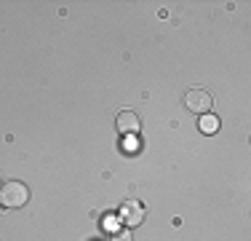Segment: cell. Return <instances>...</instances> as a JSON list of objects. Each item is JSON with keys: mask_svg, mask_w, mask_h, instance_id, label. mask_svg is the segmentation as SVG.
I'll list each match as a JSON object with an SVG mask.
<instances>
[{"mask_svg": "<svg viewBox=\"0 0 251 241\" xmlns=\"http://www.w3.org/2000/svg\"><path fill=\"white\" fill-rule=\"evenodd\" d=\"M142 220H145V207L139 201H134V198H128L121 207V222L126 228H136L142 225Z\"/></svg>", "mask_w": 251, "mask_h": 241, "instance_id": "cell-3", "label": "cell"}, {"mask_svg": "<svg viewBox=\"0 0 251 241\" xmlns=\"http://www.w3.org/2000/svg\"><path fill=\"white\" fill-rule=\"evenodd\" d=\"M115 126H118V131H121V134H139V129H142L136 113H131V110H121V113H118Z\"/></svg>", "mask_w": 251, "mask_h": 241, "instance_id": "cell-4", "label": "cell"}, {"mask_svg": "<svg viewBox=\"0 0 251 241\" xmlns=\"http://www.w3.org/2000/svg\"><path fill=\"white\" fill-rule=\"evenodd\" d=\"M115 241H131V233H126V231L115 233Z\"/></svg>", "mask_w": 251, "mask_h": 241, "instance_id": "cell-6", "label": "cell"}, {"mask_svg": "<svg viewBox=\"0 0 251 241\" xmlns=\"http://www.w3.org/2000/svg\"><path fill=\"white\" fill-rule=\"evenodd\" d=\"M184 107L195 116H206V113L214 110V96L206 91V89H190L184 94Z\"/></svg>", "mask_w": 251, "mask_h": 241, "instance_id": "cell-2", "label": "cell"}, {"mask_svg": "<svg viewBox=\"0 0 251 241\" xmlns=\"http://www.w3.org/2000/svg\"><path fill=\"white\" fill-rule=\"evenodd\" d=\"M198 126H201L203 134H217V131H219V118L214 116V113H206V116H201Z\"/></svg>", "mask_w": 251, "mask_h": 241, "instance_id": "cell-5", "label": "cell"}, {"mask_svg": "<svg viewBox=\"0 0 251 241\" xmlns=\"http://www.w3.org/2000/svg\"><path fill=\"white\" fill-rule=\"evenodd\" d=\"M27 201H29V188L25 182H16V180L3 182V188H0V207L19 209V207H25Z\"/></svg>", "mask_w": 251, "mask_h": 241, "instance_id": "cell-1", "label": "cell"}, {"mask_svg": "<svg viewBox=\"0 0 251 241\" xmlns=\"http://www.w3.org/2000/svg\"><path fill=\"white\" fill-rule=\"evenodd\" d=\"M0 188H3V180H0Z\"/></svg>", "mask_w": 251, "mask_h": 241, "instance_id": "cell-7", "label": "cell"}]
</instances>
